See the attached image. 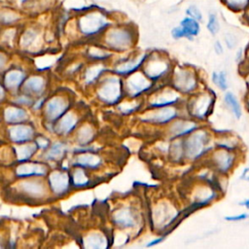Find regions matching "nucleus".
<instances>
[{
	"label": "nucleus",
	"instance_id": "7c9ffc66",
	"mask_svg": "<svg viewBox=\"0 0 249 249\" xmlns=\"http://www.w3.org/2000/svg\"><path fill=\"white\" fill-rule=\"evenodd\" d=\"M21 18V15L18 11L12 7H0V24L13 25L18 22Z\"/></svg>",
	"mask_w": 249,
	"mask_h": 249
},
{
	"label": "nucleus",
	"instance_id": "5fc2aeb1",
	"mask_svg": "<svg viewBox=\"0 0 249 249\" xmlns=\"http://www.w3.org/2000/svg\"><path fill=\"white\" fill-rule=\"evenodd\" d=\"M6 63H7V56L3 53H0V72L4 69Z\"/></svg>",
	"mask_w": 249,
	"mask_h": 249
},
{
	"label": "nucleus",
	"instance_id": "8fccbe9b",
	"mask_svg": "<svg viewBox=\"0 0 249 249\" xmlns=\"http://www.w3.org/2000/svg\"><path fill=\"white\" fill-rule=\"evenodd\" d=\"M35 143H36L38 149H41V150H46L49 147V145H50L49 140L47 138L43 137V136L37 137L36 140H35Z\"/></svg>",
	"mask_w": 249,
	"mask_h": 249
},
{
	"label": "nucleus",
	"instance_id": "4468645a",
	"mask_svg": "<svg viewBox=\"0 0 249 249\" xmlns=\"http://www.w3.org/2000/svg\"><path fill=\"white\" fill-rule=\"evenodd\" d=\"M181 99L182 94L179 93L174 88L169 86L155 92L149 100V106L150 108L174 106L180 103Z\"/></svg>",
	"mask_w": 249,
	"mask_h": 249
},
{
	"label": "nucleus",
	"instance_id": "b1692460",
	"mask_svg": "<svg viewBox=\"0 0 249 249\" xmlns=\"http://www.w3.org/2000/svg\"><path fill=\"white\" fill-rule=\"evenodd\" d=\"M46 88V81L43 77L32 76L24 81L22 90L28 95H40L44 92Z\"/></svg>",
	"mask_w": 249,
	"mask_h": 249
},
{
	"label": "nucleus",
	"instance_id": "c9c22d12",
	"mask_svg": "<svg viewBox=\"0 0 249 249\" xmlns=\"http://www.w3.org/2000/svg\"><path fill=\"white\" fill-rule=\"evenodd\" d=\"M222 4L233 13H243L249 6V0H220Z\"/></svg>",
	"mask_w": 249,
	"mask_h": 249
},
{
	"label": "nucleus",
	"instance_id": "bb28decb",
	"mask_svg": "<svg viewBox=\"0 0 249 249\" xmlns=\"http://www.w3.org/2000/svg\"><path fill=\"white\" fill-rule=\"evenodd\" d=\"M28 115L24 109L18 107H8L4 111V120L11 124H18L25 122Z\"/></svg>",
	"mask_w": 249,
	"mask_h": 249
},
{
	"label": "nucleus",
	"instance_id": "39448f33",
	"mask_svg": "<svg viewBox=\"0 0 249 249\" xmlns=\"http://www.w3.org/2000/svg\"><path fill=\"white\" fill-rule=\"evenodd\" d=\"M134 40L135 33L127 25L111 26L104 31L105 46L117 52L127 51L132 47Z\"/></svg>",
	"mask_w": 249,
	"mask_h": 249
},
{
	"label": "nucleus",
	"instance_id": "58836bf2",
	"mask_svg": "<svg viewBox=\"0 0 249 249\" xmlns=\"http://www.w3.org/2000/svg\"><path fill=\"white\" fill-rule=\"evenodd\" d=\"M89 183V180L83 167L77 166L72 174V184L75 187H85Z\"/></svg>",
	"mask_w": 249,
	"mask_h": 249
},
{
	"label": "nucleus",
	"instance_id": "37998d69",
	"mask_svg": "<svg viewBox=\"0 0 249 249\" xmlns=\"http://www.w3.org/2000/svg\"><path fill=\"white\" fill-rule=\"evenodd\" d=\"M110 55H111L110 52H108L104 49H101V48L91 47L89 50V56H90L93 59H104Z\"/></svg>",
	"mask_w": 249,
	"mask_h": 249
},
{
	"label": "nucleus",
	"instance_id": "680f3d73",
	"mask_svg": "<svg viewBox=\"0 0 249 249\" xmlns=\"http://www.w3.org/2000/svg\"><path fill=\"white\" fill-rule=\"evenodd\" d=\"M5 98V90L3 89V87L0 85V102Z\"/></svg>",
	"mask_w": 249,
	"mask_h": 249
},
{
	"label": "nucleus",
	"instance_id": "3c124183",
	"mask_svg": "<svg viewBox=\"0 0 249 249\" xmlns=\"http://www.w3.org/2000/svg\"><path fill=\"white\" fill-rule=\"evenodd\" d=\"M213 49H214L215 53L218 54V55H221V54H223V53H224L223 44H222L221 41H219V40H216V41H215V43H214V45H213Z\"/></svg>",
	"mask_w": 249,
	"mask_h": 249
},
{
	"label": "nucleus",
	"instance_id": "c756f323",
	"mask_svg": "<svg viewBox=\"0 0 249 249\" xmlns=\"http://www.w3.org/2000/svg\"><path fill=\"white\" fill-rule=\"evenodd\" d=\"M38 147L35 142H26L21 143L19 146L15 147V152L19 162H24L28 160L37 151Z\"/></svg>",
	"mask_w": 249,
	"mask_h": 249
},
{
	"label": "nucleus",
	"instance_id": "6e6552de",
	"mask_svg": "<svg viewBox=\"0 0 249 249\" xmlns=\"http://www.w3.org/2000/svg\"><path fill=\"white\" fill-rule=\"evenodd\" d=\"M236 151L216 148L209 153V164L218 174L227 175L234 167L237 160Z\"/></svg>",
	"mask_w": 249,
	"mask_h": 249
},
{
	"label": "nucleus",
	"instance_id": "ddd939ff",
	"mask_svg": "<svg viewBox=\"0 0 249 249\" xmlns=\"http://www.w3.org/2000/svg\"><path fill=\"white\" fill-rule=\"evenodd\" d=\"M124 87L126 93L134 98L149 91L153 88V81H151L144 72L141 73L135 71L127 77Z\"/></svg>",
	"mask_w": 249,
	"mask_h": 249
},
{
	"label": "nucleus",
	"instance_id": "ea45409f",
	"mask_svg": "<svg viewBox=\"0 0 249 249\" xmlns=\"http://www.w3.org/2000/svg\"><path fill=\"white\" fill-rule=\"evenodd\" d=\"M93 136H94L93 129L89 125H84L79 129L77 139L80 144L87 145L93 139Z\"/></svg>",
	"mask_w": 249,
	"mask_h": 249
},
{
	"label": "nucleus",
	"instance_id": "72a5a7b5",
	"mask_svg": "<svg viewBox=\"0 0 249 249\" xmlns=\"http://www.w3.org/2000/svg\"><path fill=\"white\" fill-rule=\"evenodd\" d=\"M67 151V145L63 142L53 143L46 152L44 158L47 160H59L64 157Z\"/></svg>",
	"mask_w": 249,
	"mask_h": 249
},
{
	"label": "nucleus",
	"instance_id": "c03bdc74",
	"mask_svg": "<svg viewBox=\"0 0 249 249\" xmlns=\"http://www.w3.org/2000/svg\"><path fill=\"white\" fill-rule=\"evenodd\" d=\"M139 107H140V103L138 102H124L119 105L120 111H122L124 114H130L136 111Z\"/></svg>",
	"mask_w": 249,
	"mask_h": 249
},
{
	"label": "nucleus",
	"instance_id": "a878e982",
	"mask_svg": "<svg viewBox=\"0 0 249 249\" xmlns=\"http://www.w3.org/2000/svg\"><path fill=\"white\" fill-rule=\"evenodd\" d=\"M179 25L182 27L184 31L185 38L189 40H193L200 32V22L187 16H185L181 19Z\"/></svg>",
	"mask_w": 249,
	"mask_h": 249
},
{
	"label": "nucleus",
	"instance_id": "f257e3e1",
	"mask_svg": "<svg viewBox=\"0 0 249 249\" xmlns=\"http://www.w3.org/2000/svg\"><path fill=\"white\" fill-rule=\"evenodd\" d=\"M76 23L82 35L91 37L104 32L111 25V20L105 11L91 7L80 12Z\"/></svg>",
	"mask_w": 249,
	"mask_h": 249
},
{
	"label": "nucleus",
	"instance_id": "f8f14e48",
	"mask_svg": "<svg viewBox=\"0 0 249 249\" xmlns=\"http://www.w3.org/2000/svg\"><path fill=\"white\" fill-rule=\"evenodd\" d=\"M200 126V122L183 115L168 124L167 134L170 140L174 138H184Z\"/></svg>",
	"mask_w": 249,
	"mask_h": 249
},
{
	"label": "nucleus",
	"instance_id": "0eeeda50",
	"mask_svg": "<svg viewBox=\"0 0 249 249\" xmlns=\"http://www.w3.org/2000/svg\"><path fill=\"white\" fill-rule=\"evenodd\" d=\"M181 211L169 201H160L153 209V225L159 231L165 230L178 220Z\"/></svg>",
	"mask_w": 249,
	"mask_h": 249
},
{
	"label": "nucleus",
	"instance_id": "9b49d317",
	"mask_svg": "<svg viewBox=\"0 0 249 249\" xmlns=\"http://www.w3.org/2000/svg\"><path fill=\"white\" fill-rule=\"evenodd\" d=\"M98 98L106 104H116L122 97V82L117 76L107 77L97 89Z\"/></svg>",
	"mask_w": 249,
	"mask_h": 249
},
{
	"label": "nucleus",
	"instance_id": "bf43d9fd",
	"mask_svg": "<svg viewBox=\"0 0 249 249\" xmlns=\"http://www.w3.org/2000/svg\"><path fill=\"white\" fill-rule=\"evenodd\" d=\"M242 18H243V20L249 25V6H248V8L243 12Z\"/></svg>",
	"mask_w": 249,
	"mask_h": 249
},
{
	"label": "nucleus",
	"instance_id": "a18cd8bd",
	"mask_svg": "<svg viewBox=\"0 0 249 249\" xmlns=\"http://www.w3.org/2000/svg\"><path fill=\"white\" fill-rule=\"evenodd\" d=\"M224 42H225V45L227 46V48L229 50H232V49H234L237 46L238 39H237V37L233 33L227 32L224 35Z\"/></svg>",
	"mask_w": 249,
	"mask_h": 249
},
{
	"label": "nucleus",
	"instance_id": "4be33fe9",
	"mask_svg": "<svg viewBox=\"0 0 249 249\" xmlns=\"http://www.w3.org/2000/svg\"><path fill=\"white\" fill-rule=\"evenodd\" d=\"M113 222L121 228H132L136 225V217L132 210L125 207L114 212Z\"/></svg>",
	"mask_w": 249,
	"mask_h": 249
},
{
	"label": "nucleus",
	"instance_id": "dca6fc26",
	"mask_svg": "<svg viewBox=\"0 0 249 249\" xmlns=\"http://www.w3.org/2000/svg\"><path fill=\"white\" fill-rule=\"evenodd\" d=\"M49 183L54 195L62 196L69 190L70 179L66 172L53 171L49 175Z\"/></svg>",
	"mask_w": 249,
	"mask_h": 249
},
{
	"label": "nucleus",
	"instance_id": "412c9836",
	"mask_svg": "<svg viewBox=\"0 0 249 249\" xmlns=\"http://www.w3.org/2000/svg\"><path fill=\"white\" fill-rule=\"evenodd\" d=\"M40 41H41L40 31L37 28L31 26L26 28L22 32V34L20 35L18 44L22 49L31 50V49H34L35 47H38L40 44Z\"/></svg>",
	"mask_w": 249,
	"mask_h": 249
},
{
	"label": "nucleus",
	"instance_id": "20e7f679",
	"mask_svg": "<svg viewBox=\"0 0 249 249\" xmlns=\"http://www.w3.org/2000/svg\"><path fill=\"white\" fill-rule=\"evenodd\" d=\"M170 86L179 93L192 95L199 89V79L196 71L187 66H177L171 71Z\"/></svg>",
	"mask_w": 249,
	"mask_h": 249
},
{
	"label": "nucleus",
	"instance_id": "2f4dec72",
	"mask_svg": "<svg viewBox=\"0 0 249 249\" xmlns=\"http://www.w3.org/2000/svg\"><path fill=\"white\" fill-rule=\"evenodd\" d=\"M84 246L91 249H103L107 247V239L103 234L93 232L84 238Z\"/></svg>",
	"mask_w": 249,
	"mask_h": 249
},
{
	"label": "nucleus",
	"instance_id": "6ab92c4d",
	"mask_svg": "<svg viewBox=\"0 0 249 249\" xmlns=\"http://www.w3.org/2000/svg\"><path fill=\"white\" fill-rule=\"evenodd\" d=\"M77 123V116L73 112H66L57 120L53 129L59 135H67L76 127Z\"/></svg>",
	"mask_w": 249,
	"mask_h": 249
},
{
	"label": "nucleus",
	"instance_id": "0e129e2a",
	"mask_svg": "<svg viewBox=\"0 0 249 249\" xmlns=\"http://www.w3.org/2000/svg\"><path fill=\"white\" fill-rule=\"evenodd\" d=\"M245 104H246V107H247V109L249 111V92H248V94H247V96L245 98Z\"/></svg>",
	"mask_w": 249,
	"mask_h": 249
},
{
	"label": "nucleus",
	"instance_id": "393cba45",
	"mask_svg": "<svg viewBox=\"0 0 249 249\" xmlns=\"http://www.w3.org/2000/svg\"><path fill=\"white\" fill-rule=\"evenodd\" d=\"M167 154L171 161L175 163H181L185 161V149L184 138H174L168 145Z\"/></svg>",
	"mask_w": 249,
	"mask_h": 249
},
{
	"label": "nucleus",
	"instance_id": "79ce46f5",
	"mask_svg": "<svg viewBox=\"0 0 249 249\" xmlns=\"http://www.w3.org/2000/svg\"><path fill=\"white\" fill-rule=\"evenodd\" d=\"M185 14H186L187 17H190V18H194V19H196V20H197L199 22H201L202 19H203V15L201 13V10L196 5H195V4L190 5L186 9Z\"/></svg>",
	"mask_w": 249,
	"mask_h": 249
},
{
	"label": "nucleus",
	"instance_id": "aec40b11",
	"mask_svg": "<svg viewBox=\"0 0 249 249\" xmlns=\"http://www.w3.org/2000/svg\"><path fill=\"white\" fill-rule=\"evenodd\" d=\"M48 168L45 164L35 163V162H23L19 164L16 173L18 177H32V176H44L47 174Z\"/></svg>",
	"mask_w": 249,
	"mask_h": 249
},
{
	"label": "nucleus",
	"instance_id": "13d9d810",
	"mask_svg": "<svg viewBox=\"0 0 249 249\" xmlns=\"http://www.w3.org/2000/svg\"><path fill=\"white\" fill-rule=\"evenodd\" d=\"M236 61L237 63H240L242 60H243V50L242 49H239L238 52L236 53Z\"/></svg>",
	"mask_w": 249,
	"mask_h": 249
},
{
	"label": "nucleus",
	"instance_id": "603ef678",
	"mask_svg": "<svg viewBox=\"0 0 249 249\" xmlns=\"http://www.w3.org/2000/svg\"><path fill=\"white\" fill-rule=\"evenodd\" d=\"M240 179L243 181L249 182V166H247L243 169L242 173L240 174Z\"/></svg>",
	"mask_w": 249,
	"mask_h": 249
},
{
	"label": "nucleus",
	"instance_id": "a211bd4d",
	"mask_svg": "<svg viewBox=\"0 0 249 249\" xmlns=\"http://www.w3.org/2000/svg\"><path fill=\"white\" fill-rule=\"evenodd\" d=\"M18 189L28 196L39 198L46 195L45 185L37 180H25L18 184Z\"/></svg>",
	"mask_w": 249,
	"mask_h": 249
},
{
	"label": "nucleus",
	"instance_id": "9d476101",
	"mask_svg": "<svg viewBox=\"0 0 249 249\" xmlns=\"http://www.w3.org/2000/svg\"><path fill=\"white\" fill-rule=\"evenodd\" d=\"M178 117H180V109L177 107V105H174L152 108L141 116V120L149 124L164 125L170 124Z\"/></svg>",
	"mask_w": 249,
	"mask_h": 249
},
{
	"label": "nucleus",
	"instance_id": "4d7b16f0",
	"mask_svg": "<svg viewBox=\"0 0 249 249\" xmlns=\"http://www.w3.org/2000/svg\"><path fill=\"white\" fill-rule=\"evenodd\" d=\"M44 101H45V98H44V97L39 98L37 101H35V103H34V105H33V108H34V109H36V110L40 109V108H41V106L43 105Z\"/></svg>",
	"mask_w": 249,
	"mask_h": 249
},
{
	"label": "nucleus",
	"instance_id": "09e8293b",
	"mask_svg": "<svg viewBox=\"0 0 249 249\" xmlns=\"http://www.w3.org/2000/svg\"><path fill=\"white\" fill-rule=\"evenodd\" d=\"M247 218H249V214L248 213H241V214L232 215V216H226L225 220L229 221V222H239V221L246 220Z\"/></svg>",
	"mask_w": 249,
	"mask_h": 249
},
{
	"label": "nucleus",
	"instance_id": "49530a36",
	"mask_svg": "<svg viewBox=\"0 0 249 249\" xmlns=\"http://www.w3.org/2000/svg\"><path fill=\"white\" fill-rule=\"evenodd\" d=\"M15 103L26 106V105H30L32 103V99L30 97V95L24 93V94H20V95L17 96V98L15 99Z\"/></svg>",
	"mask_w": 249,
	"mask_h": 249
},
{
	"label": "nucleus",
	"instance_id": "f03ea898",
	"mask_svg": "<svg viewBox=\"0 0 249 249\" xmlns=\"http://www.w3.org/2000/svg\"><path fill=\"white\" fill-rule=\"evenodd\" d=\"M185 160L190 162L202 159L213 150L211 133L201 126L184 137Z\"/></svg>",
	"mask_w": 249,
	"mask_h": 249
},
{
	"label": "nucleus",
	"instance_id": "7ed1b4c3",
	"mask_svg": "<svg viewBox=\"0 0 249 249\" xmlns=\"http://www.w3.org/2000/svg\"><path fill=\"white\" fill-rule=\"evenodd\" d=\"M215 99L216 95L212 90H197L185 101L186 116L198 122L207 120L213 110Z\"/></svg>",
	"mask_w": 249,
	"mask_h": 249
},
{
	"label": "nucleus",
	"instance_id": "cd10ccee",
	"mask_svg": "<svg viewBox=\"0 0 249 249\" xmlns=\"http://www.w3.org/2000/svg\"><path fill=\"white\" fill-rule=\"evenodd\" d=\"M24 73L20 70H11L4 77V86L10 90L18 89L24 82Z\"/></svg>",
	"mask_w": 249,
	"mask_h": 249
},
{
	"label": "nucleus",
	"instance_id": "864d4df0",
	"mask_svg": "<svg viewBox=\"0 0 249 249\" xmlns=\"http://www.w3.org/2000/svg\"><path fill=\"white\" fill-rule=\"evenodd\" d=\"M164 238H165V236H160V237H158V238H156V239H154V240H152V241H150L149 243H147V247H151V246H155V245H157V244H159V243H160L161 241H163L164 240Z\"/></svg>",
	"mask_w": 249,
	"mask_h": 249
},
{
	"label": "nucleus",
	"instance_id": "6e6d98bb",
	"mask_svg": "<svg viewBox=\"0 0 249 249\" xmlns=\"http://www.w3.org/2000/svg\"><path fill=\"white\" fill-rule=\"evenodd\" d=\"M244 66L246 67V70L249 71V47H248V49L245 53V55H244Z\"/></svg>",
	"mask_w": 249,
	"mask_h": 249
},
{
	"label": "nucleus",
	"instance_id": "2eb2a0df",
	"mask_svg": "<svg viewBox=\"0 0 249 249\" xmlns=\"http://www.w3.org/2000/svg\"><path fill=\"white\" fill-rule=\"evenodd\" d=\"M68 108V102L62 96L52 97L45 106V116L50 122L57 121L63 116Z\"/></svg>",
	"mask_w": 249,
	"mask_h": 249
},
{
	"label": "nucleus",
	"instance_id": "052dcab7",
	"mask_svg": "<svg viewBox=\"0 0 249 249\" xmlns=\"http://www.w3.org/2000/svg\"><path fill=\"white\" fill-rule=\"evenodd\" d=\"M238 204L241 205V206H243V207H245L246 209L249 210V198H247V199H245V200H243V201H240Z\"/></svg>",
	"mask_w": 249,
	"mask_h": 249
},
{
	"label": "nucleus",
	"instance_id": "5701e85b",
	"mask_svg": "<svg viewBox=\"0 0 249 249\" xmlns=\"http://www.w3.org/2000/svg\"><path fill=\"white\" fill-rule=\"evenodd\" d=\"M147 56H148L147 53H142L134 58H130V59L119 64L115 68V72L120 75L131 74V73L137 71V69L144 64Z\"/></svg>",
	"mask_w": 249,
	"mask_h": 249
},
{
	"label": "nucleus",
	"instance_id": "de8ad7c7",
	"mask_svg": "<svg viewBox=\"0 0 249 249\" xmlns=\"http://www.w3.org/2000/svg\"><path fill=\"white\" fill-rule=\"evenodd\" d=\"M171 36L173 39L175 40H179V39H182V38H185V34H184V31L182 29V27L180 25H177V26H174L172 29H171Z\"/></svg>",
	"mask_w": 249,
	"mask_h": 249
},
{
	"label": "nucleus",
	"instance_id": "473e14b6",
	"mask_svg": "<svg viewBox=\"0 0 249 249\" xmlns=\"http://www.w3.org/2000/svg\"><path fill=\"white\" fill-rule=\"evenodd\" d=\"M224 103L236 119H240V117L242 115L241 105H240L238 98L232 92H231V91L225 92Z\"/></svg>",
	"mask_w": 249,
	"mask_h": 249
},
{
	"label": "nucleus",
	"instance_id": "1a4fd4ad",
	"mask_svg": "<svg viewBox=\"0 0 249 249\" xmlns=\"http://www.w3.org/2000/svg\"><path fill=\"white\" fill-rule=\"evenodd\" d=\"M219 193L214 184L202 181L201 184L193 189L191 195L192 200L190 202V207L192 208V210H194L196 208L208 205L212 201L217 199Z\"/></svg>",
	"mask_w": 249,
	"mask_h": 249
},
{
	"label": "nucleus",
	"instance_id": "f704fd0d",
	"mask_svg": "<svg viewBox=\"0 0 249 249\" xmlns=\"http://www.w3.org/2000/svg\"><path fill=\"white\" fill-rule=\"evenodd\" d=\"M215 145L217 148L236 151L239 146V141L232 135H223L216 140Z\"/></svg>",
	"mask_w": 249,
	"mask_h": 249
},
{
	"label": "nucleus",
	"instance_id": "f3484780",
	"mask_svg": "<svg viewBox=\"0 0 249 249\" xmlns=\"http://www.w3.org/2000/svg\"><path fill=\"white\" fill-rule=\"evenodd\" d=\"M34 128L27 124H13L9 128V136L10 139L15 143H26L30 142L34 137Z\"/></svg>",
	"mask_w": 249,
	"mask_h": 249
},
{
	"label": "nucleus",
	"instance_id": "423d86ee",
	"mask_svg": "<svg viewBox=\"0 0 249 249\" xmlns=\"http://www.w3.org/2000/svg\"><path fill=\"white\" fill-rule=\"evenodd\" d=\"M143 66L144 74L153 82L161 80L166 76H170L172 71L170 60L160 53L148 54Z\"/></svg>",
	"mask_w": 249,
	"mask_h": 249
},
{
	"label": "nucleus",
	"instance_id": "a19ab883",
	"mask_svg": "<svg viewBox=\"0 0 249 249\" xmlns=\"http://www.w3.org/2000/svg\"><path fill=\"white\" fill-rule=\"evenodd\" d=\"M206 29L212 36H216L221 29L220 21L215 13H209L207 22H206Z\"/></svg>",
	"mask_w": 249,
	"mask_h": 249
},
{
	"label": "nucleus",
	"instance_id": "c85d7f7f",
	"mask_svg": "<svg viewBox=\"0 0 249 249\" xmlns=\"http://www.w3.org/2000/svg\"><path fill=\"white\" fill-rule=\"evenodd\" d=\"M74 164L83 168H96L101 164V159L91 153H83L75 159Z\"/></svg>",
	"mask_w": 249,
	"mask_h": 249
},
{
	"label": "nucleus",
	"instance_id": "e2e57ef3",
	"mask_svg": "<svg viewBox=\"0 0 249 249\" xmlns=\"http://www.w3.org/2000/svg\"><path fill=\"white\" fill-rule=\"evenodd\" d=\"M245 81H246V85H247V87H248V89H249V71H247V72H246Z\"/></svg>",
	"mask_w": 249,
	"mask_h": 249
},
{
	"label": "nucleus",
	"instance_id": "4c0bfd02",
	"mask_svg": "<svg viewBox=\"0 0 249 249\" xmlns=\"http://www.w3.org/2000/svg\"><path fill=\"white\" fill-rule=\"evenodd\" d=\"M105 70V67L102 64H95L90 66L89 68H88V70L86 71L85 74V81L88 85L92 84L93 82H95L98 77L103 73V71Z\"/></svg>",
	"mask_w": 249,
	"mask_h": 249
},
{
	"label": "nucleus",
	"instance_id": "e433bc0d",
	"mask_svg": "<svg viewBox=\"0 0 249 249\" xmlns=\"http://www.w3.org/2000/svg\"><path fill=\"white\" fill-rule=\"evenodd\" d=\"M211 81L222 91H226L228 87H229L227 73L225 71H223V70L212 72Z\"/></svg>",
	"mask_w": 249,
	"mask_h": 249
}]
</instances>
